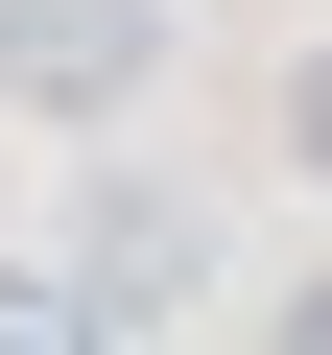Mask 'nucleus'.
Here are the masks:
<instances>
[{
	"mask_svg": "<svg viewBox=\"0 0 332 355\" xmlns=\"http://www.w3.org/2000/svg\"><path fill=\"white\" fill-rule=\"evenodd\" d=\"M0 355H119V308H95L72 261H0Z\"/></svg>",
	"mask_w": 332,
	"mask_h": 355,
	"instance_id": "7ed1b4c3",
	"label": "nucleus"
},
{
	"mask_svg": "<svg viewBox=\"0 0 332 355\" xmlns=\"http://www.w3.org/2000/svg\"><path fill=\"white\" fill-rule=\"evenodd\" d=\"M285 190H308V214H332V24H308V48H285Z\"/></svg>",
	"mask_w": 332,
	"mask_h": 355,
	"instance_id": "20e7f679",
	"label": "nucleus"
},
{
	"mask_svg": "<svg viewBox=\"0 0 332 355\" xmlns=\"http://www.w3.org/2000/svg\"><path fill=\"white\" fill-rule=\"evenodd\" d=\"M166 24H190V0H0V119H142L166 95Z\"/></svg>",
	"mask_w": 332,
	"mask_h": 355,
	"instance_id": "f257e3e1",
	"label": "nucleus"
},
{
	"mask_svg": "<svg viewBox=\"0 0 332 355\" xmlns=\"http://www.w3.org/2000/svg\"><path fill=\"white\" fill-rule=\"evenodd\" d=\"M72 284H95L119 331H142V308H190V284H214V214L166 190V166H95V190H72Z\"/></svg>",
	"mask_w": 332,
	"mask_h": 355,
	"instance_id": "f03ea898",
	"label": "nucleus"
},
{
	"mask_svg": "<svg viewBox=\"0 0 332 355\" xmlns=\"http://www.w3.org/2000/svg\"><path fill=\"white\" fill-rule=\"evenodd\" d=\"M261 355H332V261H308V284H285V308H261Z\"/></svg>",
	"mask_w": 332,
	"mask_h": 355,
	"instance_id": "39448f33",
	"label": "nucleus"
}]
</instances>
